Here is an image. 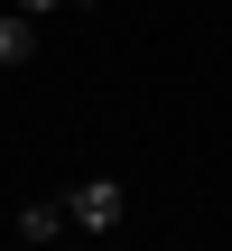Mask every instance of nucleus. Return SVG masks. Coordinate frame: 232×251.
<instances>
[{
  "label": "nucleus",
  "mask_w": 232,
  "mask_h": 251,
  "mask_svg": "<svg viewBox=\"0 0 232 251\" xmlns=\"http://www.w3.org/2000/svg\"><path fill=\"white\" fill-rule=\"evenodd\" d=\"M65 224H74V214H65V196H37V205L19 214V242H56Z\"/></svg>",
  "instance_id": "obj_2"
},
{
  "label": "nucleus",
  "mask_w": 232,
  "mask_h": 251,
  "mask_svg": "<svg viewBox=\"0 0 232 251\" xmlns=\"http://www.w3.org/2000/svg\"><path fill=\"white\" fill-rule=\"evenodd\" d=\"M65 214H74V233H121L130 186H121V177H93V186H74V196H65Z\"/></svg>",
  "instance_id": "obj_1"
},
{
  "label": "nucleus",
  "mask_w": 232,
  "mask_h": 251,
  "mask_svg": "<svg viewBox=\"0 0 232 251\" xmlns=\"http://www.w3.org/2000/svg\"><path fill=\"white\" fill-rule=\"evenodd\" d=\"M0 56H9V65H19V56H37V28H28L19 9H0Z\"/></svg>",
  "instance_id": "obj_3"
}]
</instances>
